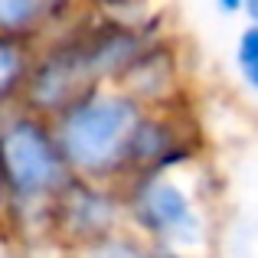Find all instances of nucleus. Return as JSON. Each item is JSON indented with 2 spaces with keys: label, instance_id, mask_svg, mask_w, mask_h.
I'll return each instance as SVG.
<instances>
[{
  "label": "nucleus",
  "instance_id": "12",
  "mask_svg": "<svg viewBox=\"0 0 258 258\" xmlns=\"http://www.w3.org/2000/svg\"><path fill=\"white\" fill-rule=\"evenodd\" d=\"M216 13H222V17H242V7H245V0H213Z\"/></svg>",
  "mask_w": 258,
  "mask_h": 258
},
{
  "label": "nucleus",
  "instance_id": "7",
  "mask_svg": "<svg viewBox=\"0 0 258 258\" xmlns=\"http://www.w3.org/2000/svg\"><path fill=\"white\" fill-rule=\"evenodd\" d=\"M121 88L138 101L141 108H176L189 105V79H186V62L183 49L176 46L170 33L151 39L131 69L121 76Z\"/></svg>",
  "mask_w": 258,
  "mask_h": 258
},
{
  "label": "nucleus",
  "instance_id": "4",
  "mask_svg": "<svg viewBox=\"0 0 258 258\" xmlns=\"http://www.w3.org/2000/svg\"><path fill=\"white\" fill-rule=\"evenodd\" d=\"M127 229L124 196L118 183H98L72 176L56 196L49 213V245L72 252L88 242H98L111 232Z\"/></svg>",
  "mask_w": 258,
  "mask_h": 258
},
{
  "label": "nucleus",
  "instance_id": "1",
  "mask_svg": "<svg viewBox=\"0 0 258 258\" xmlns=\"http://www.w3.org/2000/svg\"><path fill=\"white\" fill-rule=\"evenodd\" d=\"M127 229L147 248L203 258L219 239V180L206 157L121 183Z\"/></svg>",
  "mask_w": 258,
  "mask_h": 258
},
{
  "label": "nucleus",
  "instance_id": "9",
  "mask_svg": "<svg viewBox=\"0 0 258 258\" xmlns=\"http://www.w3.org/2000/svg\"><path fill=\"white\" fill-rule=\"evenodd\" d=\"M36 46L0 36V105H20Z\"/></svg>",
  "mask_w": 258,
  "mask_h": 258
},
{
  "label": "nucleus",
  "instance_id": "16",
  "mask_svg": "<svg viewBox=\"0 0 258 258\" xmlns=\"http://www.w3.org/2000/svg\"><path fill=\"white\" fill-rule=\"evenodd\" d=\"M4 209H7V193H4V180H0V229H4ZM4 239V235H0Z\"/></svg>",
  "mask_w": 258,
  "mask_h": 258
},
{
  "label": "nucleus",
  "instance_id": "10",
  "mask_svg": "<svg viewBox=\"0 0 258 258\" xmlns=\"http://www.w3.org/2000/svg\"><path fill=\"white\" fill-rule=\"evenodd\" d=\"M147 245L131 232V229H121V232H111L98 242H88L82 248H72V252H62L66 258H144Z\"/></svg>",
  "mask_w": 258,
  "mask_h": 258
},
{
  "label": "nucleus",
  "instance_id": "13",
  "mask_svg": "<svg viewBox=\"0 0 258 258\" xmlns=\"http://www.w3.org/2000/svg\"><path fill=\"white\" fill-rule=\"evenodd\" d=\"M242 17L248 20V26H258V0H245V7H242Z\"/></svg>",
  "mask_w": 258,
  "mask_h": 258
},
{
  "label": "nucleus",
  "instance_id": "8",
  "mask_svg": "<svg viewBox=\"0 0 258 258\" xmlns=\"http://www.w3.org/2000/svg\"><path fill=\"white\" fill-rule=\"evenodd\" d=\"M92 0H0V36L39 46L88 13Z\"/></svg>",
  "mask_w": 258,
  "mask_h": 258
},
{
  "label": "nucleus",
  "instance_id": "14",
  "mask_svg": "<svg viewBox=\"0 0 258 258\" xmlns=\"http://www.w3.org/2000/svg\"><path fill=\"white\" fill-rule=\"evenodd\" d=\"M144 258H189V255H176V252H164V248H147Z\"/></svg>",
  "mask_w": 258,
  "mask_h": 258
},
{
  "label": "nucleus",
  "instance_id": "15",
  "mask_svg": "<svg viewBox=\"0 0 258 258\" xmlns=\"http://www.w3.org/2000/svg\"><path fill=\"white\" fill-rule=\"evenodd\" d=\"M20 252H23V248H17V245H10V242H7V248H0V258H23Z\"/></svg>",
  "mask_w": 258,
  "mask_h": 258
},
{
  "label": "nucleus",
  "instance_id": "5",
  "mask_svg": "<svg viewBox=\"0 0 258 258\" xmlns=\"http://www.w3.org/2000/svg\"><path fill=\"white\" fill-rule=\"evenodd\" d=\"M76 23L66 26L56 36H49L46 43H39L36 52H33V66H30V76H26L23 95H20V105L26 111L39 114V118L52 121L79 95L95 88V79L88 72L76 39Z\"/></svg>",
  "mask_w": 258,
  "mask_h": 258
},
{
  "label": "nucleus",
  "instance_id": "3",
  "mask_svg": "<svg viewBox=\"0 0 258 258\" xmlns=\"http://www.w3.org/2000/svg\"><path fill=\"white\" fill-rule=\"evenodd\" d=\"M144 108L121 85H95L49 121L72 176L98 183L127 180V147Z\"/></svg>",
  "mask_w": 258,
  "mask_h": 258
},
{
  "label": "nucleus",
  "instance_id": "2",
  "mask_svg": "<svg viewBox=\"0 0 258 258\" xmlns=\"http://www.w3.org/2000/svg\"><path fill=\"white\" fill-rule=\"evenodd\" d=\"M0 180L7 193L0 235L17 248L46 245L52 203L72 180L49 118L20 105V111L7 121L0 131Z\"/></svg>",
  "mask_w": 258,
  "mask_h": 258
},
{
  "label": "nucleus",
  "instance_id": "6",
  "mask_svg": "<svg viewBox=\"0 0 258 258\" xmlns=\"http://www.w3.org/2000/svg\"><path fill=\"white\" fill-rule=\"evenodd\" d=\"M203 127L189 105L144 108L127 147V176L160 173L206 157Z\"/></svg>",
  "mask_w": 258,
  "mask_h": 258
},
{
  "label": "nucleus",
  "instance_id": "11",
  "mask_svg": "<svg viewBox=\"0 0 258 258\" xmlns=\"http://www.w3.org/2000/svg\"><path fill=\"white\" fill-rule=\"evenodd\" d=\"M235 72L258 95V26H248L235 39Z\"/></svg>",
  "mask_w": 258,
  "mask_h": 258
}]
</instances>
